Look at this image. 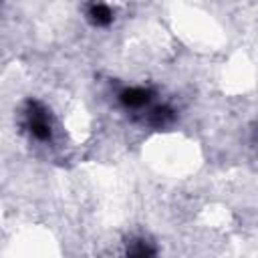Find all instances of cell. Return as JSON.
Masks as SVG:
<instances>
[{"instance_id":"3957f363","label":"cell","mask_w":258,"mask_h":258,"mask_svg":"<svg viewBox=\"0 0 258 258\" xmlns=\"http://www.w3.org/2000/svg\"><path fill=\"white\" fill-rule=\"evenodd\" d=\"M173 119H175V111L169 105H151L147 113H143V121L153 129L167 127Z\"/></svg>"},{"instance_id":"277c9868","label":"cell","mask_w":258,"mask_h":258,"mask_svg":"<svg viewBox=\"0 0 258 258\" xmlns=\"http://www.w3.org/2000/svg\"><path fill=\"white\" fill-rule=\"evenodd\" d=\"M87 20L93 24V26H97V28H105V26H109L111 22H113V18H115V12H113V8L111 6H107V4H89L87 6Z\"/></svg>"},{"instance_id":"7a4b0ae2","label":"cell","mask_w":258,"mask_h":258,"mask_svg":"<svg viewBox=\"0 0 258 258\" xmlns=\"http://www.w3.org/2000/svg\"><path fill=\"white\" fill-rule=\"evenodd\" d=\"M117 99L127 111H147L153 105V91L147 87H125L119 91Z\"/></svg>"},{"instance_id":"6da1fadb","label":"cell","mask_w":258,"mask_h":258,"mask_svg":"<svg viewBox=\"0 0 258 258\" xmlns=\"http://www.w3.org/2000/svg\"><path fill=\"white\" fill-rule=\"evenodd\" d=\"M22 125L30 133V137H34L36 141H50V137H52L50 109L36 99H28L24 103Z\"/></svg>"},{"instance_id":"5b68a950","label":"cell","mask_w":258,"mask_h":258,"mask_svg":"<svg viewBox=\"0 0 258 258\" xmlns=\"http://www.w3.org/2000/svg\"><path fill=\"white\" fill-rule=\"evenodd\" d=\"M125 258H155V246L147 238H131L125 246Z\"/></svg>"}]
</instances>
